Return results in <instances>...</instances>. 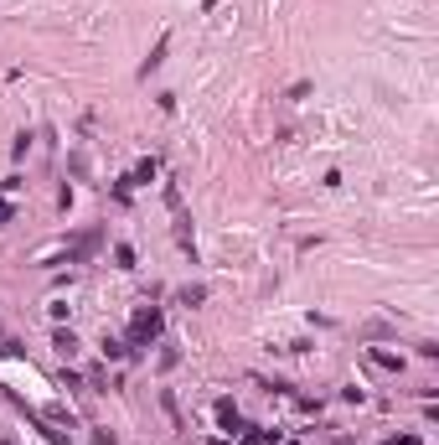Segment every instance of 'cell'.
Here are the masks:
<instances>
[{
    "instance_id": "4fadbf2b",
    "label": "cell",
    "mask_w": 439,
    "mask_h": 445,
    "mask_svg": "<svg viewBox=\"0 0 439 445\" xmlns=\"http://www.w3.org/2000/svg\"><path fill=\"white\" fill-rule=\"evenodd\" d=\"M0 445H10V440H0Z\"/></svg>"
},
{
    "instance_id": "30bf717a",
    "label": "cell",
    "mask_w": 439,
    "mask_h": 445,
    "mask_svg": "<svg viewBox=\"0 0 439 445\" xmlns=\"http://www.w3.org/2000/svg\"><path fill=\"white\" fill-rule=\"evenodd\" d=\"M243 445H274V430H254V435H243Z\"/></svg>"
},
{
    "instance_id": "8fae6325",
    "label": "cell",
    "mask_w": 439,
    "mask_h": 445,
    "mask_svg": "<svg viewBox=\"0 0 439 445\" xmlns=\"http://www.w3.org/2000/svg\"><path fill=\"white\" fill-rule=\"evenodd\" d=\"M10 213H16V207H10L6 197H0V222H10Z\"/></svg>"
},
{
    "instance_id": "ba28073f",
    "label": "cell",
    "mask_w": 439,
    "mask_h": 445,
    "mask_svg": "<svg viewBox=\"0 0 439 445\" xmlns=\"http://www.w3.org/2000/svg\"><path fill=\"white\" fill-rule=\"evenodd\" d=\"M103 358L119 362V358H129V347H124V342H109V337H103Z\"/></svg>"
},
{
    "instance_id": "3957f363",
    "label": "cell",
    "mask_w": 439,
    "mask_h": 445,
    "mask_svg": "<svg viewBox=\"0 0 439 445\" xmlns=\"http://www.w3.org/2000/svg\"><path fill=\"white\" fill-rule=\"evenodd\" d=\"M166 207H171V218H176V239H181V248L192 254V213H186V202H181L176 181H166Z\"/></svg>"
},
{
    "instance_id": "7a4b0ae2",
    "label": "cell",
    "mask_w": 439,
    "mask_h": 445,
    "mask_svg": "<svg viewBox=\"0 0 439 445\" xmlns=\"http://www.w3.org/2000/svg\"><path fill=\"white\" fill-rule=\"evenodd\" d=\"M161 326H166V316H161L155 306H150V311H140V316L129 321V342H124V347H150L155 337H161Z\"/></svg>"
},
{
    "instance_id": "52a82bcc",
    "label": "cell",
    "mask_w": 439,
    "mask_h": 445,
    "mask_svg": "<svg viewBox=\"0 0 439 445\" xmlns=\"http://www.w3.org/2000/svg\"><path fill=\"white\" fill-rule=\"evenodd\" d=\"M155 171H161V161H140V166H135V171H129V181H150Z\"/></svg>"
},
{
    "instance_id": "6da1fadb",
    "label": "cell",
    "mask_w": 439,
    "mask_h": 445,
    "mask_svg": "<svg viewBox=\"0 0 439 445\" xmlns=\"http://www.w3.org/2000/svg\"><path fill=\"white\" fill-rule=\"evenodd\" d=\"M99 243H103V228H88V233H78V239L62 248V254L52 259V264H83V259L99 254Z\"/></svg>"
},
{
    "instance_id": "9c48e42d",
    "label": "cell",
    "mask_w": 439,
    "mask_h": 445,
    "mask_svg": "<svg viewBox=\"0 0 439 445\" xmlns=\"http://www.w3.org/2000/svg\"><path fill=\"white\" fill-rule=\"evenodd\" d=\"M114 259H119V269H135V248H129V243H119Z\"/></svg>"
},
{
    "instance_id": "5b68a950",
    "label": "cell",
    "mask_w": 439,
    "mask_h": 445,
    "mask_svg": "<svg viewBox=\"0 0 439 445\" xmlns=\"http://www.w3.org/2000/svg\"><path fill=\"white\" fill-rule=\"evenodd\" d=\"M217 425L228 430V435H238V430H243V420H238V409H233V399H217Z\"/></svg>"
},
{
    "instance_id": "7c38bea8",
    "label": "cell",
    "mask_w": 439,
    "mask_h": 445,
    "mask_svg": "<svg viewBox=\"0 0 439 445\" xmlns=\"http://www.w3.org/2000/svg\"><path fill=\"white\" fill-rule=\"evenodd\" d=\"M388 445H419V435H403V440H388Z\"/></svg>"
},
{
    "instance_id": "8992f818",
    "label": "cell",
    "mask_w": 439,
    "mask_h": 445,
    "mask_svg": "<svg viewBox=\"0 0 439 445\" xmlns=\"http://www.w3.org/2000/svg\"><path fill=\"white\" fill-rule=\"evenodd\" d=\"M52 347H57L62 358H73V352H78V337L73 332H57V337H52Z\"/></svg>"
},
{
    "instance_id": "277c9868",
    "label": "cell",
    "mask_w": 439,
    "mask_h": 445,
    "mask_svg": "<svg viewBox=\"0 0 439 445\" xmlns=\"http://www.w3.org/2000/svg\"><path fill=\"white\" fill-rule=\"evenodd\" d=\"M166 52H171V31H161V36H155V47H150V57H145V62H140V78H150L155 68H161V62H166Z\"/></svg>"
}]
</instances>
